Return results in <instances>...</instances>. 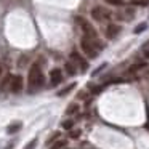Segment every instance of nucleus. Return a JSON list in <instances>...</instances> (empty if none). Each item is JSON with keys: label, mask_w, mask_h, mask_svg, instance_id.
<instances>
[{"label": "nucleus", "mask_w": 149, "mask_h": 149, "mask_svg": "<svg viewBox=\"0 0 149 149\" xmlns=\"http://www.w3.org/2000/svg\"><path fill=\"white\" fill-rule=\"evenodd\" d=\"M72 127H74V122H72V120H64V122H63V128L71 130Z\"/></svg>", "instance_id": "17"}, {"label": "nucleus", "mask_w": 149, "mask_h": 149, "mask_svg": "<svg viewBox=\"0 0 149 149\" xmlns=\"http://www.w3.org/2000/svg\"><path fill=\"white\" fill-rule=\"evenodd\" d=\"M149 3V0H132V5H138V7H146Z\"/></svg>", "instance_id": "11"}, {"label": "nucleus", "mask_w": 149, "mask_h": 149, "mask_svg": "<svg viewBox=\"0 0 149 149\" xmlns=\"http://www.w3.org/2000/svg\"><path fill=\"white\" fill-rule=\"evenodd\" d=\"M19 128H21V123H19V122H15L13 125H10V127L7 128V132L10 133V135H13V133H16Z\"/></svg>", "instance_id": "9"}, {"label": "nucleus", "mask_w": 149, "mask_h": 149, "mask_svg": "<svg viewBox=\"0 0 149 149\" xmlns=\"http://www.w3.org/2000/svg\"><path fill=\"white\" fill-rule=\"evenodd\" d=\"M71 58H72V59H74V61H75V63H79V66H80V68H82V71H85V69H87V68H88V64H87V61H85V59H84V58H82V56H80V55H79V53H77V52H72V55H71Z\"/></svg>", "instance_id": "8"}, {"label": "nucleus", "mask_w": 149, "mask_h": 149, "mask_svg": "<svg viewBox=\"0 0 149 149\" xmlns=\"http://www.w3.org/2000/svg\"><path fill=\"white\" fill-rule=\"evenodd\" d=\"M43 85V74L37 64H34L29 71V91H34Z\"/></svg>", "instance_id": "1"}, {"label": "nucleus", "mask_w": 149, "mask_h": 149, "mask_svg": "<svg viewBox=\"0 0 149 149\" xmlns=\"http://www.w3.org/2000/svg\"><path fill=\"white\" fill-rule=\"evenodd\" d=\"M146 27H148V24H146V23H143V24H139V26H136V27H135V34H141L143 31L146 29Z\"/></svg>", "instance_id": "14"}, {"label": "nucleus", "mask_w": 149, "mask_h": 149, "mask_svg": "<svg viewBox=\"0 0 149 149\" xmlns=\"http://www.w3.org/2000/svg\"><path fill=\"white\" fill-rule=\"evenodd\" d=\"M0 74H2V68H0Z\"/></svg>", "instance_id": "23"}, {"label": "nucleus", "mask_w": 149, "mask_h": 149, "mask_svg": "<svg viewBox=\"0 0 149 149\" xmlns=\"http://www.w3.org/2000/svg\"><path fill=\"white\" fill-rule=\"evenodd\" d=\"M80 47L82 52L88 56V58H95L96 56V47H95V40L88 39V37L84 36V39L80 40Z\"/></svg>", "instance_id": "2"}, {"label": "nucleus", "mask_w": 149, "mask_h": 149, "mask_svg": "<svg viewBox=\"0 0 149 149\" xmlns=\"http://www.w3.org/2000/svg\"><path fill=\"white\" fill-rule=\"evenodd\" d=\"M36 146H37V139L34 138L32 141H29L26 146H24V149H36Z\"/></svg>", "instance_id": "16"}, {"label": "nucleus", "mask_w": 149, "mask_h": 149, "mask_svg": "<svg viewBox=\"0 0 149 149\" xmlns=\"http://www.w3.org/2000/svg\"><path fill=\"white\" fill-rule=\"evenodd\" d=\"M79 133H80V132H79V130H75L74 133H71V135H72V138H77V136H79Z\"/></svg>", "instance_id": "21"}, {"label": "nucleus", "mask_w": 149, "mask_h": 149, "mask_svg": "<svg viewBox=\"0 0 149 149\" xmlns=\"http://www.w3.org/2000/svg\"><path fill=\"white\" fill-rule=\"evenodd\" d=\"M77 23L80 24L85 37H88V39H91V40H96V31L93 29V26H91L88 21H85L84 18H77Z\"/></svg>", "instance_id": "3"}, {"label": "nucleus", "mask_w": 149, "mask_h": 149, "mask_svg": "<svg viewBox=\"0 0 149 149\" xmlns=\"http://www.w3.org/2000/svg\"><path fill=\"white\" fill-rule=\"evenodd\" d=\"M61 80H63L61 71H59V69H53V71L50 72V82H52V85H58Z\"/></svg>", "instance_id": "6"}, {"label": "nucleus", "mask_w": 149, "mask_h": 149, "mask_svg": "<svg viewBox=\"0 0 149 149\" xmlns=\"http://www.w3.org/2000/svg\"><path fill=\"white\" fill-rule=\"evenodd\" d=\"M75 111H77V104H71V106L68 107V111H66V112L69 114V116H71V114H74Z\"/></svg>", "instance_id": "19"}, {"label": "nucleus", "mask_w": 149, "mask_h": 149, "mask_svg": "<svg viewBox=\"0 0 149 149\" xmlns=\"http://www.w3.org/2000/svg\"><path fill=\"white\" fill-rule=\"evenodd\" d=\"M74 87H75V84H71V85H69V87H66L64 90H61V91H59L58 95H59V96H63V95H66V93H68V91H71V90H72V88H74Z\"/></svg>", "instance_id": "18"}, {"label": "nucleus", "mask_w": 149, "mask_h": 149, "mask_svg": "<svg viewBox=\"0 0 149 149\" xmlns=\"http://www.w3.org/2000/svg\"><path fill=\"white\" fill-rule=\"evenodd\" d=\"M21 88H23V77H21V75H15V77H11L10 90L13 91V93H19Z\"/></svg>", "instance_id": "5"}, {"label": "nucleus", "mask_w": 149, "mask_h": 149, "mask_svg": "<svg viewBox=\"0 0 149 149\" xmlns=\"http://www.w3.org/2000/svg\"><path fill=\"white\" fill-rule=\"evenodd\" d=\"M120 32V26H117V24H109L106 29V37L107 39H114V37H117V34Z\"/></svg>", "instance_id": "7"}, {"label": "nucleus", "mask_w": 149, "mask_h": 149, "mask_svg": "<svg viewBox=\"0 0 149 149\" xmlns=\"http://www.w3.org/2000/svg\"><path fill=\"white\" fill-rule=\"evenodd\" d=\"M58 136H61L58 132H56V133H53V135H52V138L48 139V143H52V141H55V139H58Z\"/></svg>", "instance_id": "20"}, {"label": "nucleus", "mask_w": 149, "mask_h": 149, "mask_svg": "<svg viewBox=\"0 0 149 149\" xmlns=\"http://www.w3.org/2000/svg\"><path fill=\"white\" fill-rule=\"evenodd\" d=\"M143 68H146V63H141V64H135V66H132V68H130V72L139 71V69H143Z\"/></svg>", "instance_id": "15"}, {"label": "nucleus", "mask_w": 149, "mask_h": 149, "mask_svg": "<svg viewBox=\"0 0 149 149\" xmlns=\"http://www.w3.org/2000/svg\"><path fill=\"white\" fill-rule=\"evenodd\" d=\"M104 2L109 5H114V7H122L123 5V0H104Z\"/></svg>", "instance_id": "12"}, {"label": "nucleus", "mask_w": 149, "mask_h": 149, "mask_svg": "<svg viewBox=\"0 0 149 149\" xmlns=\"http://www.w3.org/2000/svg\"><path fill=\"white\" fill-rule=\"evenodd\" d=\"M91 16H93L95 21H104V19H107V18H111V13L103 7H96V8L91 10Z\"/></svg>", "instance_id": "4"}, {"label": "nucleus", "mask_w": 149, "mask_h": 149, "mask_svg": "<svg viewBox=\"0 0 149 149\" xmlns=\"http://www.w3.org/2000/svg\"><path fill=\"white\" fill-rule=\"evenodd\" d=\"M146 56H148V58H149V52H148V53H146Z\"/></svg>", "instance_id": "22"}, {"label": "nucleus", "mask_w": 149, "mask_h": 149, "mask_svg": "<svg viewBox=\"0 0 149 149\" xmlns=\"http://www.w3.org/2000/svg\"><path fill=\"white\" fill-rule=\"evenodd\" d=\"M66 71H68V74H69V75H74V74H75V68H74V64H72V63H68V64H66Z\"/></svg>", "instance_id": "13"}, {"label": "nucleus", "mask_w": 149, "mask_h": 149, "mask_svg": "<svg viewBox=\"0 0 149 149\" xmlns=\"http://www.w3.org/2000/svg\"><path fill=\"white\" fill-rule=\"evenodd\" d=\"M66 144H68L66 139H59V141L55 143V144H52V148H50V149H63V148H66Z\"/></svg>", "instance_id": "10"}]
</instances>
